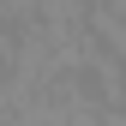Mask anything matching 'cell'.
Wrapping results in <instances>:
<instances>
[{"mask_svg":"<svg viewBox=\"0 0 126 126\" xmlns=\"http://www.w3.org/2000/svg\"><path fill=\"white\" fill-rule=\"evenodd\" d=\"M12 120V102H6V90H0V126H6Z\"/></svg>","mask_w":126,"mask_h":126,"instance_id":"1","label":"cell"}]
</instances>
